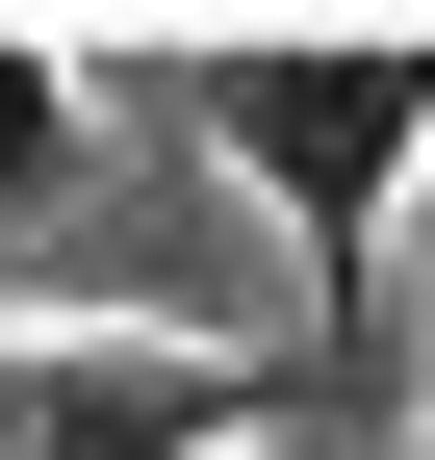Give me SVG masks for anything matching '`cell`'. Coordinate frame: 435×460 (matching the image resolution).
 I'll return each mask as SVG.
<instances>
[{
  "instance_id": "7a4b0ae2",
  "label": "cell",
  "mask_w": 435,
  "mask_h": 460,
  "mask_svg": "<svg viewBox=\"0 0 435 460\" xmlns=\"http://www.w3.org/2000/svg\"><path fill=\"white\" fill-rule=\"evenodd\" d=\"M0 460H256V358L154 307H0Z\"/></svg>"
},
{
  "instance_id": "6da1fadb",
  "label": "cell",
  "mask_w": 435,
  "mask_h": 460,
  "mask_svg": "<svg viewBox=\"0 0 435 460\" xmlns=\"http://www.w3.org/2000/svg\"><path fill=\"white\" fill-rule=\"evenodd\" d=\"M205 154L307 256H385V205L435 180V26H256V51H205Z\"/></svg>"
},
{
  "instance_id": "3957f363",
  "label": "cell",
  "mask_w": 435,
  "mask_h": 460,
  "mask_svg": "<svg viewBox=\"0 0 435 460\" xmlns=\"http://www.w3.org/2000/svg\"><path fill=\"white\" fill-rule=\"evenodd\" d=\"M77 154H102V77H77V51H26V26H0V205H51Z\"/></svg>"
},
{
  "instance_id": "277c9868",
  "label": "cell",
  "mask_w": 435,
  "mask_h": 460,
  "mask_svg": "<svg viewBox=\"0 0 435 460\" xmlns=\"http://www.w3.org/2000/svg\"><path fill=\"white\" fill-rule=\"evenodd\" d=\"M410 460H435V384H410Z\"/></svg>"
}]
</instances>
